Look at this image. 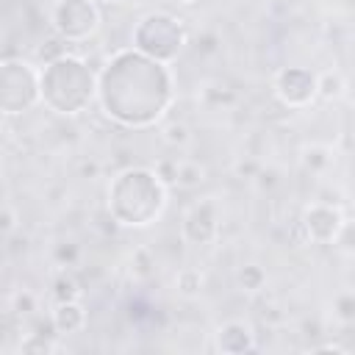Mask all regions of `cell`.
Masks as SVG:
<instances>
[{"label": "cell", "mask_w": 355, "mask_h": 355, "mask_svg": "<svg viewBox=\"0 0 355 355\" xmlns=\"http://www.w3.org/2000/svg\"><path fill=\"white\" fill-rule=\"evenodd\" d=\"M202 180H205V169L200 164H178V175H175L178 186L191 189V186H200Z\"/></svg>", "instance_id": "277c9868"}, {"label": "cell", "mask_w": 355, "mask_h": 355, "mask_svg": "<svg viewBox=\"0 0 355 355\" xmlns=\"http://www.w3.org/2000/svg\"><path fill=\"white\" fill-rule=\"evenodd\" d=\"M164 139L169 144H186L189 141V130H186V125H169L166 133H164Z\"/></svg>", "instance_id": "9c48e42d"}, {"label": "cell", "mask_w": 355, "mask_h": 355, "mask_svg": "<svg viewBox=\"0 0 355 355\" xmlns=\"http://www.w3.org/2000/svg\"><path fill=\"white\" fill-rule=\"evenodd\" d=\"M53 324L61 333H72V330H78L83 324V311L75 305V300L72 302H61L55 308V313H53Z\"/></svg>", "instance_id": "3957f363"}, {"label": "cell", "mask_w": 355, "mask_h": 355, "mask_svg": "<svg viewBox=\"0 0 355 355\" xmlns=\"http://www.w3.org/2000/svg\"><path fill=\"white\" fill-rule=\"evenodd\" d=\"M305 219H308V230H311L313 239H319V241H330V239H336V233H338V214H336L333 208H327V205H316V208L308 211Z\"/></svg>", "instance_id": "6da1fadb"}, {"label": "cell", "mask_w": 355, "mask_h": 355, "mask_svg": "<svg viewBox=\"0 0 355 355\" xmlns=\"http://www.w3.org/2000/svg\"><path fill=\"white\" fill-rule=\"evenodd\" d=\"M78 294H80V288H78V283H75L72 277L61 275V277L55 280V297H58V302H72Z\"/></svg>", "instance_id": "8992f818"}, {"label": "cell", "mask_w": 355, "mask_h": 355, "mask_svg": "<svg viewBox=\"0 0 355 355\" xmlns=\"http://www.w3.org/2000/svg\"><path fill=\"white\" fill-rule=\"evenodd\" d=\"M14 308H17V313H31V311H36V300H33V294H31V291L17 294V297H14Z\"/></svg>", "instance_id": "30bf717a"}, {"label": "cell", "mask_w": 355, "mask_h": 355, "mask_svg": "<svg viewBox=\"0 0 355 355\" xmlns=\"http://www.w3.org/2000/svg\"><path fill=\"white\" fill-rule=\"evenodd\" d=\"M200 286H202V275H200V272H194V269L180 272V277H178V288H180L186 297L197 294V291H200Z\"/></svg>", "instance_id": "5b68a950"}, {"label": "cell", "mask_w": 355, "mask_h": 355, "mask_svg": "<svg viewBox=\"0 0 355 355\" xmlns=\"http://www.w3.org/2000/svg\"><path fill=\"white\" fill-rule=\"evenodd\" d=\"M239 280H241V286H244L247 291H255V288H261V283H263V272H261L258 266H244V269L239 272Z\"/></svg>", "instance_id": "52a82bcc"}, {"label": "cell", "mask_w": 355, "mask_h": 355, "mask_svg": "<svg viewBox=\"0 0 355 355\" xmlns=\"http://www.w3.org/2000/svg\"><path fill=\"white\" fill-rule=\"evenodd\" d=\"M14 227V214L8 208H0V233H8Z\"/></svg>", "instance_id": "7c38bea8"}, {"label": "cell", "mask_w": 355, "mask_h": 355, "mask_svg": "<svg viewBox=\"0 0 355 355\" xmlns=\"http://www.w3.org/2000/svg\"><path fill=\"white\" fill-rule=\"evenodd\" d=\"M338 308H341V311H338V316H341L344 322H349V319H352V297H349V294H344V297L338 300Z\"/></svg>", "instance_id": "8fae6325"}, {"label": "cell", "mask_w": 355, "mask_h": 355, "mask_svg": "<svg viewBox=\"0 0 355 355\" xmlns=\"http://www.w3.org/2000/svg\"><path fill=\"white\" fill-rule=\"evenodd\" d=\"M341 86H344V80H341V75H336V72H333V75L327 72V75L322 78V94H324V97L341 94Z\"/></svg>", "instance_id": "ba28073f"}, {"label": "cell", "mask_w": 355, "mask_h": 355, "mask_svg": "<svg viewBox=\"0 0 355 355\" xmlns=\"http://www.w3.org/2000/svg\"><path fill=\"white\" fill-rule=\"evenodd\" d=\"M83 19V22H89V25H94L97 22V14H94V8L86 3V0H64L61 6H58V11H55V19ZM75 25L78 22H69L67 28H61L67 36H75Z\"/></svg>", "instance_id": "7a4b0ae2"}]
</instances>
